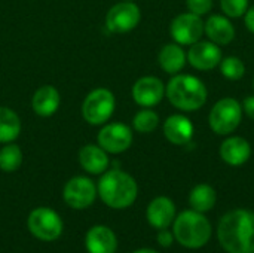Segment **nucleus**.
Masks as SVG:
<instances>
[{
  "label": "nucleus",
  "mask_w": 254,
  "mask_h": 253,
  "mask_svg": "<svg viewBox=\"0 0 254 253\" xmlns=\"http://www.w3.org/2000/svg\"><path fill=\"white\" fill-rule=\"evenodd\" d=\"M217 240L226 253H254V212L234 209L217 225Z\"/></svg>",
  "instance_id": "f257e3e1"
},
{
  "label": "nucleus",
  "mask_w": 254,
  "mask_h": 253,
  "mask_svg": "<svg viewBox=\"0 0 254 253\" xmlns=\"http://www.w3.org/2000/svg\"><path fill=\"white\" fill-rule=\"evenodd\" d=\"M97 194L107 207L124 210L135 203L138 185L129 173L112 169L101 174L97 183Z\"/></svg>",
  "instance_id": "f03ea898"
},
{
  "label": "nucleus",
  "mask_w": 254,
  "mask_h": 253,
  "mask_svg": "<svg viewBox=\"0 0 254 253\" xmlns=\"http://www.w3.org/2000/svg\"><path fill=\"white\" fill-rule=\"evenodd\" d=\"M165 95L176 109L182 112H195L207 103L208 89L199 78L177 73L168 81Z\"/></svg>",
  "instance_id": "7ed1b4c3"
},
{
  "label": "nucleus",
  "mask_w": 254,
  "mask_h": 253,
  "mask_svg": "<svg viewBox=\"0 0 254 253\" xmlns=\"http://www.w3.org/2000/svg\"><path fill=\"white\" fill-rule=\"evenodd\" d=\"M173 234L176 242L185 249L198 251L208 245L213 236V227L205 216L196 210L180 212L173 222Z\"/></svg>",
  "instance_id": "20e7f679"
},
{
  "label": "nucleus",
  "mask_w": 254,
  "mask_h": 253,
  "mask_svg": "<svg viewBox=\"0 0 254 253\" xmlns=\"http://www.w3.org/2000/svg\"><path fill=\"white\" fill-rule=\"evenodd\" d=\"M243 113V106L237 98L225 97L219 100L210 110V128L219 136H229L240 127Z\"/></svg>",
  "instance_id": "39448f33"
},
{
  "label": "nucleus",
  "mask_w": 254,
  "mask_h": 253,
  "mask_svg": "<svg viewBox=\"0 0 254 253\" xmlns=\"http://www.w3.org/2000/svg\"><path fill=\"white\" fill-rule=\"evenodd\" d=\"M115 107V94L107 88H95L82 103V116L89 125H104L112 118Z\"/></svg>",
  "instance_id": "423d86ee"
},
{
  "label": "nucleus",
  "mask_w": 254,
  "mask_h": 253,
  "mask_svg": "<svg viewBox=\"0 0 254 253\" xmlns=\"http://www.w3.org/2000/svg\"><path fill=\"white\" fill-rule=\"evenodd\" d=\"M28 231L42 242H55L63 234V219L49 207H36L27 219Z\"/></svg>",
  "instance_id": "0eeeda50"
},
{
  "label": "nucleus",
  "mask_w": 254,
  "mask_h": 253,
  "mask_svg": "<svg viewBox=\"0 0 254 253\" xmlns=\"http://www.w3.org/2000/svg\"><path fill=\"white\" fill-rule=\"evenodd\" d=\"M97 185L86 176H74L64 185L63 198L74 210H83L94 204L97 198Z\"/></svg>",
  "instance_id": "6e6552de"
},
{
  "label": "nucleus",
  "mask_w": 254,
  "mask_h": 253,
  "mask_svg": "<svg viewBox=\"0 0 254 253\" xmlns=\"http://www.w3.org/2000/svg\"><path fill=\"white\" fill-rule=\"evenodd\" d=\"M141 19V10L134 1L122 0L113 4L106 15V27L110 33L122 34L134 30Z\"/></svg>",
  "instance_id": "1a4fd4ad"
},
{
  "label": "nucleus",
  "mask_w": 254,
  "mask_h": 253,
  "mask_svg": "<svg viewBox=\"0 0 254 253\" xmlns=\"http://www.w3.org/2000/svg\"><path fill=\"white\" fill-rule=\"evenodd\" d=\"M132 140L134 136L131 128L122 122H106L97 136V143L112 155L128 151L132 145Z\"/></svg>",
  "instance_id": "9d476101"
},
{
  "label": "nucleus",
  "mask_w": 254,
  "mask_h": 253,
  "mask_svg": "<svg viewBox=\"0 0 254 253\" xmlns=\"http://www.w3.org/2000/svg\"><path fill=\"white\" fill-rule=\"evenodd\" d=\"M170 34L179 45H193L204 36V21L192 12L179 13L170 24Z\"/></svg>",
  "instance_id": "9b49d317"
},
{
  "label": "nucleus",
  "mask_w": 254,
  "mask_h": 253,
  "mask_svg": "<svg viewBox=\"0 0 254 253\" xmlns=\"http://www.w3.org/2000/svg\"><path fill=\"white\" fill-rule=\"evenodd\" d=\"M189 64L201 72L216 69L222 61V51L220 46L210 42V40H198L196 43L190 45V49L186 54Z\"/></svg>",
  "instance_id": "f8f14e48"
},
{
  "label": "nucleus",
  "mask_w": 254,
  "mask_h": 253,
  "mask_svg": "<svg viewBox=\"0 0 254 253\" xmlns=\"http://www.w3.org/2000/svg\"><path fill=\"white\" fill-rule=\"evenodd\" d=\"M132 98L141 107L159 104L165 95V85L156 76H143L132 85Z\"/></svg>",
  "instance_id": "ddd939ff"
},
{
  "label": "nucleus",
  "mask_w": 254,
  "mask_h": 253,
  "mask_svg": "<svg viewBox=\"0 0 254 253\" xmlns=\"http://www.w3.org/2000/svg\"><path fill=\"white\" fill-rule=\"evenodd\" d=\"M177 216L176 204L171 198L159 195L153 198L146 209V219L149 225L155 230L170 228Z\"/></svg>",
  "instance_id": "4468645a"
},
{
  "label": "nucleus",
  "mask_w": 254,
  "mask_h": 253,
  "mask_svg": "<svg viewBox=\"0 0 254 253\" xmlns=\"http://www.w3.org/2000/svg\"><path fill=\"white\" fill-rule=\"evenodd\" d=\"M219 155L231 167L244 166L252 157V146L249 140L240 136H231L220 145Z\"/></svg>",
  "instance_id": "2eb2a0df"
},
{
  "label": "nucleus",
  "mask_w": 254,
  "mask_h": 253,
  "mask_svg": "<svg viewBox=\"0 0 254 253\" xmlns=\"http://www.w3.org/2000/svg\"><path fill=\"white\" fill-rule=\"evenodd\" d=\"M85 248L88 253H116L118 237L106 225H95L85 236Z\"/></svg>",
  "instance_id": "dca6fc26"
},
{
  "label": "nucleus",
  "mask_w": 254,
  "mask_h": 253,
  "mask_svg": "<svg viewBox=\"0 0 254 253\" xmlns=\"http://www.w3.org/2000/svg\"><path fill=\"white\" fill-rule=\"evenodd\" d=\"M165 139L176 146H185L190 143L193 137V124L185 115H171L164 122Z\"/></svg>",
  "instance_id": "f3484780"
},
{
  "label": "nucleus",
  "mask_w": 254,
  "mask_h": 253,
  "mask_svg": "<svg viewBox=\"0 0 254 253\" xmlns=\"http://www.w3.org/2000/svg\"><path fill=\"white\" fill-rule=\"evenodd\" d=\"M204 34L219 46L229 45L235 39V27L226 15L214 13L204 21Z\"/></svg>",
  "instance_id": "a211bd4d"
},
{
  "label": "nucleus",
  "mask_w": 254,
  "mask_h": 253,
  "mask_svg": "<svg viewBox=\"0 0 254 253\" xmlns=\"http://www.w3.org/2000/svg\"><path fill=\"white\" fill-rule=\"evenodd\" d=\"M79 164L89 174H103L109 170V154L97 145H85L79 151Z\"/></svg>",
  "instance_id": "6ab92c4d"
},
{
  "label": "nucleus",
  "mask_w": 254,
  "mask_h": 253,
  "mask_svg": "<svg viewBox=\"0 0 254 253\" xmlns=\"http://www.w3.org/2000/svg\"><path fill=\"white\" fill-rule=\"evenodd\" d=\"M61 104L60 91L52 85H42L31 97V109L42 118L52 116Z\"/></svg>",
  "instance_id": "aec40b11"
},
{
  "label": "nucleus",
  "mask_w": 254,
  "mask_h": 253,
  "mask_svg": "<svg viewBox=\"0 0 254 253\" xmlns=\"http://www.w3.org/2000/svg\"><path fill=\"white\" fill-rule=\"evenodd\" d=\"M188 57L185 49L182 48V45L179 43H168L165 45L158 55V63L161 66V69L168 73V75H177L183 70V67L186 66Z\"/></svg>",
  "instance_id": "412c9836"
},
{
  "label": "nucleus",
  "mask_w": 254,
  "mask_h": 253,
  "mask_svg": "<svg viewBox=\"0 0 254 253\" xmlns=\"http://www.w3.org/2000/svg\"><path fill=\"white\" fill-rule=\"evenodd\" d=\"M217 203V192L208 183H199L192 188L189 194V206L199 213H208Z\"/></svg>",
  "instance_id": "4be33fe9"
},
{
  "label": "nucleus",
  "mask_w": 254,
  "mask_h": 253,
  "mask_svg": "<svg viewBox=\"0 0 254 253\" xmlns=\"http://www.w3.org/2000/svg\"><path fill=\"white\" fill-rule=\"evenodd\" d=\"M21 119L15 110L6 106H0V143H12L19 137Z\"/></svg>",
  "instance_id": "5701e85b"
},
{
  "label": "nucleus",
  "mask_w": 254,
  "mask_h": 253,
  "mask_svg": "<svg viewBox=\"0 0 254 253\" xmlns=\"http://www.w3.org/2000/svg\"><path fill=\"white\" fill-rule=\"evenodd\" d=\"M22 160H24L22 151L13 142L12 143H6L0 149V170L4 171V173L16 171L21 167Z\"/></svg>",
  "instance_id": "b1692460"
},
{
  "label": "nucleus",
  "mask_w": 254,
  "mask_h": 253,
  "mask_svg": "<svg viewBox=\"0 0 254 253\" xmlns=\"http://www.w3.org/2000/svg\"><path fill=\"white\" fill-rule=\"evenodd\" d=\"M159 125V116L150 107H143L132 118V128L140 134L153 133Z\"/></svg>",
  "instance_id": "393cba45"
},
{
  "label": "nucleus",
  "mask_w": 254,
  "mask_h": 253,
  "mask_svg": "<svg viewBox=\"0 0 254 253\" xmlns=\"http://www.w3.org/2000/svg\"><path fill=\"white\" fill-rule=\"evenodd\" d=\"M219 67H220V73L229 81H240L246 75V66L243 60L238 57L222 58Z\"/></svg>",
  "instance_id": "a878e982"
},
{
  "label": "nucleus",
  "mask_w": 254,
  "mask_h": 253,
  "mask_svg": "<svg viewBox=\"0 0 254 253\" xmlns=\"http://www.w3.org/2000/svg\"><path fill=\"white\" fill-rule=\"evenodd\" d=\"M220 7L228 18H241L249 9V0H220Z\"/></svg>",
  "instance_id": "bb28decb"
},
{
  "label": "nucleus",
  "mask_w": 254,
  "mask_h": 253,
  "mask_svg": "<svg viewBox=\"0 0 254 253\" xmlns=\"http://www.w3.org/2000/svg\"><path fill=\"white\" fill-rule=\"evenodd\" d=\"M186 6H188L189 12H192L198 16H204L211 10L213 0H186Z\"/></svg>",
  "instance_id": "cd10ccee"
},
{
  "label": "nucleus",
  "mask_w": 254,
  "mask_h": 253,
  "mask_svg": "<svg viewBox=\"0 0 254 253\" xmlns=\"http://www.w3.org/2000/svg\"><path fill=\"white\" fill-rule=\"evenodd\" d=\"M156 242H158V245L161 248H165L167 249V248H171L173 246V243L176 242V239H174L173 231H170L168 228H165V230H158Z\"/></svg>",
  "instance_id": "c85d7f7f"
},
{
  "label": "nucleus",
  "mask_w": 254,
  "mask_h": 253,
  "mask_svg": "<svg viewBox=\"0 0 254 253\" xmlns=\"http://www.w3.org/2000/svg\"><path fill=\"white\" fill-rule=\"evenodd\" d=\"M241 106H243V112H244L250 119H253L254 121V95L246 97V100H244V103H243Z\"/></svg>",
  "instance_id": "c756f323"
},
{
  "label": "nucleus",
  "mask_w": 254,
  "mask_h": 253,
  "mask_svg": "<svg viewBox=\"0 0 254 253\" xmlns=\"http://www.w3.org/2000/svg\"><path fill=\"white\" fill-rule=\"evenodd\" d=\"M244 22H246V27L254 34V4L252 7H249L247 12L244 13Z\"/></svg>",
  "instance_id": "7c9ffc66"
},
{
  "label": "nucleus",
  "mask_w": 254,
  "mask_h": 253,
  "mask_svg": "<svg viewBox=\"0 0 254 253\" xmlns=\"http://www.w3.org/2000/svg\"><path fill=\"white\" fill-rule=\"evenodd\" d=\"M131 253H159L158 251H155V249H149V248H143V249H137V251H134V252Z\"/></svg>",
  "instance_id": "2f4dec72"
},
{
  "label": "nucleus",
  "mask_w": 254,
  "mask_h": 253,
  "mask_svg": "<svg viewBox=\"0 0 254 253\" xmlns=\"http://www.w3.org/2000/svg\"><path fill=\"white\" fill-rule=\"evenodd\" d=\"M127 1H134V0H127Z\"/></svg>",
  "instance_id": "473e14b6"
},
{
  "label": "nucleus",
  "mask_w": 254,
  "mask_h": 253,
  "mask_svg": "<svg viewBox=\"0 0 254 253\" xmlns=\"http://www.w3.org/2000/svg\"><path fill=\"white\" fill-rule=\"evenodd\" d=\"M253 88H254V78H253Z\"/></svg>",
  "instance_id": "72a5a7b5"
}]
</instances>
